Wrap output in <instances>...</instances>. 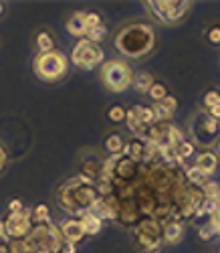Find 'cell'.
Here are the masks:
<instances>
[{
  "label": "cell",
  "instance_id": "1",
  "mask_svg": "<svg viewBox=\"0 0 220 253\" xmlns=\"http://www.w3.org/2000/svg\"><path fill=\"white\" fill-rule=\"evenodd\" d=\"M97 199H99V193H97L95 184H85L79 178V174L75 178H69L57 193L59 207L65 211V213L77 215L79 219L89 213Z\"/></svg>",
  "mask_w": 220,
  "mask_h": 253
},
{
  "label": "cell",
  "instance_id": "2",
  "mask_svg": "<svg viewBox=\"0 0 220 253\" xmlns=\"http://www.w3.org/2000/svg\"><path fill=\"white\" fill-rule=\"evenodd\" d=\"M153 43H156V35L146 23H131L123 27L115 37V49L129 59H140L147 55L153 49Z\"/></svg>",
  "mask_w": 220,
  "mask_h": 253
},
{
  "label": "cell",
  "instance_id": "3",
  "mask_svg": "<svg viewBox=\"0 0 220 253\" xmlns=\"http://www.w3.org/2000/svg\"><path fill=\"white\" fill-rule=\"evenodd\" d=\"M69 67V59L59 51L51 53H38L35 59V73L42 81H57L67 73Z\"/></svg>",
  "mask_w": 220,
  "mask_h": 253
},
{
  "label": "cell",
  "instance_id": "4",
  "mask_svg": "<svg viewBox=\"0 0 220 253\" xmlns=\"http://www.w3.org/2000/svg\"><path fill=\"white\" fill-rule=\"evenodd\" d=\"M101 79H103V85L109 91L121 93L131 85L134 75H131V69L127 63H123L119 59H111L101 67Z\"/></svg>",
  "mask_w": 220,
  "mask_h": 253
},
{
  "label": "cell",
  "instance_id": "5",
  "mask_svg": "<svg viewBox=\"0 0 220 253\" xmlns=\"http://www.w3.org/2000/svg\"><path fill=\"white\" fill-rule=\"evenodd\" d=\"M190 130H192V138H194V146H204V148H210V146L216 142L218 138V120L210 118L208 114H200V116H196V120L192 122L190 126Z\"/></svg>",
  "mask_w": 220,
  "mask_h": 253
},
{
  "label": "cell",
  "instance_id": "6",
  "mask_svg": "<svg viewBox=\"0 0 220 253\" xmlns=\"http://www.w3.org/2000/svg\"><path fill=\"white\" fill-rule=\"evenodd\" d=\"M103 51L101 47H97L95 43H89L87 39H81L79 43L73 47V53H71V63L79 69H93L95 65L103 61Z\"/></svg>",
  "mask_w": 220,
  "mask_h": 253
},
{
  "label": "cell",
  "instance_id": "7",
  "mask_svg": "<svg viewBox=\"0 0 220 253\" xmlns=\"http://www.w3.org/2000/svg\"><path fill=\"white\" fill-rule=\"evenodd\" d=\"M147 8L153 12V16L160 18L162 23H176V20H180L188 10H190V4L188 0H151V2H146Z\"/></svg>",
  "mask_w": 220,
  "mask_h": 253
},
{
  "label": "cell",
  "instance_id": "8",
  "mask_svg": "<svg viewBox=\"0 0 220 253\" xmlns=\"http://www.w3.org/2000/svg\"><path fill=\"white\" fill-rule=\"evenodd\" d=\"M162 229H164V225L160 223V221H156V219H151V217H147V219H144L140 225H136V229H134V235H136V241H138V245L144 249V251H147V249H153V247H162Z\"/></svg>",
  "mask_w": 220,
  "mask_h": 253
},
{
  "label": "cell",
  "instance_id": "9",
  "mask_svg": "<svg viewBox=\"0 0 220 253\" xmlns=\"http://www.w3.org/2000/svg\"><path fill=\"white\" fill-rule=\"evenodd\" d=\"M4 225V233L10 241H18V239H27L31 229L35 225V217L33 211H18V213H8Z\"/></svg>",
  "mask_w": 220,
  "mask_h": 253
},
{
  "label": "cell",
  "instance_id": "10",
  "mask_svg": "<svg viewBox=\"0 0 220 253\" xmlns=\"http://www.w3.org/2000/svg\"><path fill=\"white\" fill-rule=\"evenodd\" d=\"M61 235H63V241L67 243H79L83 237H85V231H83V225H81V219H65L59 227Z\"/></svg>",
  "mask_w": 220,
  "mask_h": 253
},
{
  "label": "cell",
  "instance_id": "11",
  "mask_svg": "<svg viewBox=\"0 0 220 253\" xmlns=\"http://www.w3.org/2000/svg\"><path fill=\"white\" fill-rule=\"evenodd\" d=\"M151 110H153V116H156L158 122H170L174 118L176 110H178V99H176L174 95H168L166 99L153 103Z\"/></svg>",
  "mask_w": 220,
  "mask_h": 253
},
{
  "label": "cell",
  "instance_id": "12",
  "mask_svg": "<svg viewBox=\"0 0 220 253\" xmlns=\"http://www.w3.org/2000/svg\"><path fill=\"white\" fill-rule=\"evenodd\" d=\"M121 154L127 156V158H131V160L138 162V164H144V160H146V140L131 138L129 142H125Z\"/></svg>",
  "mask_w": 220,
  "mask_h": 253
},
{
  "label": "cell",
  "instance_id": "13",
  "mask_svg": "<svg viewBox=\"0 0 220 253\" xmlns=\"http://www.w3.org/2000/svg\"><path fill=\"white\" fill-rule=\"evenodd\" d=\"M194 166H196L202 174H206V176L210 178V176L216 172V168H218V156H216L214 152L204 150V152H200V154H196Z\"/></svg>",
  "mask_w": 220,
  "mask_h": 253
},
{
  "label": "cell",
  "instance_id": "14",
  "mask_svg": "<svg viewBox=\"0 0 220 253\" xmlns=\"http://www.w3.org/2000/svg\"><path fill=\"white\" fill-rule=\"evenodd\" d=\"M184 239V225L180 221H168L162 229V241L168 245H176Z\"/></svg>",
  "mask_w": 220,
  "mask_h": 253
},
{
  "label": "cell",
  "instance_id": "15",
  "mask_svg": "<svg viewBox=\"0 0 220 253\" xmlns=\"http://www.w3.org/2000/svg\"><path fill=\"white\" fill-rule=\"evenodd\" d=\"M85 14L87 12H73V16L67 20V31L73 35V37H83L87 35V23H85Z\"/></svg>",
  "mask_w": 220,
  "mask_h": 253
},
{
  "label": "cell",
  "instance_id": "16",
  "mask_svg": "<svg viewBox=\"0 0 220 253\" xmlns=\"http://www.w3.org/2000/svg\"><path fill=\"white\" fill-rule=\"evenodd\" d=\"M125 124H127V130L136 134V138H142V140H146L147 128H146V126H144L142 122H140V118H138V114L134 112V108H131V110H127V114H125Z\"/></svg>",
  "mask_w": 220,
  "mask_h": 253
},
{
  "label": "cell",
  "instance_id": "17",
  "mask_svg": "<svg viewBox=\"0 0 220 253\" xmlns=\"http://www.w3.org/2000/svg\"><path fill=\"white\" fill-rule=\"evenodd\" d=\"M131 85H134V89H136L138 93H147L149 87L153 85V77H151L149 73H146V71L136 73L134 79H131Z\"/></svg>",
  "mask_w": 220,
  "mask_h": 253
},
{
  "label": "cell",
  "instance_id": "18",
  "mask_svg": "<svg viewBox=\"0 0 220 253\" xmlns=\"http://www.w3.org/2000/svg\"><path fill=\"white\" fill-rule=\"evenodd\" d=\"M81 225H83L85 235H97L99 231H101L103 221H101V219H97L93 213H87L85 217H81Z\"/></svg>",
  "mask_w": 220,
  "mask_h": 253
},
{
  "label": "cell",
  "instance_id": "19",
  "mask_svg": "<svg viewBox=\"0 0 220 253\" xmlns=\"http://www.w3.org/2000/svg\"><path fill=\"white\" fill-rule=\"evenodd\" d=\"M184 174H186V182L192 184V186H198V188H202V186L210 180L206 174H202L200 170H198L196 166H188L186 170H184Z\"/></svg>",
  "mask_w": 220,
  "mask_h": 253
},
{
  "label": "cell",
  "instance_id": "20",
  "mask_svg": "<svg viewBox=\"0 0 220 253\" xmlns=\"http://www.w3.org/2000/svg\"><path fill=\"white\" fill-rule=\"evenodd\" d=\"M123 146H125V142H123V138L119 134H109L105 138V150L111 154V156L113 154H121L123 152Z\"/></svg>",
  "mask_w": 220,
  "mask_h": 253
},
{
  "label": "cell",
  "instance_id": "21",
  "mask_svg": "<svg viewBox=\"0 0 220 253\" xmlns=\"http://www.w3.org/2000/svg\"><path fill=\"white\" fill-rule=\"evenodd\" d=\"M37 49H38V53H51V51H55V39L49 35V33H38L37 35Z\"/></svg>",
  "mask_w": 220,
  "mask_h": 253
},
{
  "label": "cell",
  "instance_id": "22",
  "mask_svg": "<svg viewBox=\"0 0 220 253\" xmlns=\"http://www.w3.org/2000/svg\"><path fill=\"white\" fill-rule=\"evenodd\" d=\"M134 112L138 114L140 122L146 126V128H149V126H153V124L158 122L156 116H153V110L151 108H146V105H134Z\"/></svg>",
  "mask_w": 220,
  "mask_h": 253
},
{
  "label": "cell",
  "instance_id": "23",
  "mask_svg": "<svg viewBox=\"0 0 220 253\" xmlns=\"http://www.w3.org/2000/svg\"><path fill=\"white\" fill-rule=\"evenodd\" d=\"M147 95L151 97V101H153V103H158V101L166 99V97H168L170 93H168V87L164 85V83H160V81H153V85L149 87Z\"/></svg>",
  "mask_w": 220,
  "mask_h": 253
},
{
  "label": "cell",
  "instance_id": "24",
  "mask_svg": "<svg viewBox=\"0 0 220 253\" xmlns=\"http://www.w3.org/2000/svg\"><path fill=\"white\" fill-rule=\"evenodd\" d=\"M176 154H178V158L184 162L186 158H192L194 154H196V146H194V142H190V140H184L178 148H176Z\"/></svg>",
  "mask_w": 220,
  "mask_h": 253
},
{
  "label": "cell",
  "instance_id": "25",
  "mask_svg": "<svg viewBox=\"0 0 220 253\" xmlns=\"http://www.w3.org/2000/svg\"><path fill=\"white\" fill-rule=\"evenodd\" d=\"M105 35H107V27L101 23L99 27H93V29H89L87 31V35H85V39L89 41V43H99V41H103L105 39Z\"/></svg>",
  "mask_w": 220,
  "mask_h": 253
},
{
  "label": "cell",
  "instance_id": "26",
  "mask_svg": "<svg viewBox=\"0 0 220 253\" xmlns=\"http://www.w3.org/2000/svg\"><path fill=\"white\" fill-rule=\"evenodd\" d=\"M125 114H127V110L123 108V105H111V108L107 110V118H109V122H113V124L125 122Z\"/></svg>",
  "mask_w": 220,
  "mask_h": 253
},
{
  "label": "cell",
  "instance_id": "27",
  "mask_svg": "<svg viewBox=\"0 0 220 253\" xmlns=\"http://www.w3.org/2000/svg\"><path fill=\"white\" fill-rule=\"evenodd\" d=\"M33 217H35V223H53L47 205H37V209L33 211Z\"/></svg>",
  "mask_w": 220,
  "mask_h": 253
},
{
  "label": "cell",
  "instance_id": "28",
  "mask_svg": "<svg viewBox=\"0 0 220 253\" xmlns=\"http://www.w3.org/2000/svg\"><path fill=\"white\" fill-rule=\"evenodd\" d=\"M216 235V229H214V225H212V221H208V223H204L200 229H198V237H200L202 241H210L212 237Z\"/></svg>",
  "mask_w": 220,
  "mask_h": 253
},
{
  "label": "cell",
  "instance_id": "29",
  "mask_svg": "<svg viewBox=\"0 0 220 253\" xmlns=\"http://www.w3.org/2000/svg\"><path fill=\"white\" fill-rule=\"evenodd\" d=\"M218 97H220L218 91L208 89V91L204 93V97H202V105H204L206 110H210V108H214V105H218Z\"/></svg>",
  "mask_w": 220,
  "mask_h": 253
},
{
  "label": "cell",
  "instance_id": "30",
  "mask_svg": "<svg viewBox=\"0 0 220 253\" xmlns=\"http://www.w3.org/2000/svg\"><path fill=\"white\" fill-rule=\"evenodd\" d=\"M206 39H208L210 45L220 47V25H212V27L206 31Z\"/></svg>",
  "mask_w": 220,
  "mask_h": 253
},
{
  "label": "cell",
  "instance_id": "31",
  "mask_svg": "<svg viewBox=\"0 0 220 253\" xmlns=\"http://www.w3.org/2000/svg\"><path fill=\"white\" fill-rule=\"evenodd\" d=\"M85 23H87V31H89V29L101 25V16H99L97 12H87V14H85Z\"/></svg>",
  "mask_w": 220,
  "mask_h": 253
},
{
  "label": "cell",
  "instance_id": "32",
  "mask_svg": "<svg viewBox=\"0 0 220 253\" xmlns=\"http://www.w3.org/2000/svg\"><path fill=\"white\" fill-rule=\"evenodd\" d=\"M8 209H10V213H18V211H25L23 201H20V199H12L10 205H8Z\"/></svg>",
  "mask_w": 220,
  "mask_h": 253
},
{
  "label": "cell",
  "instance_id": "33",
  "mask_svg": "<svg viewBox=\"0 0 220 253\" xmlns=\"http://www.w3.org/2000/svg\"><path fill=\"white\" fill-rule=\"evenodd\" d=\"M210 221H212V225H214V229H216V233L220 235V209L214 211V215L210 217Z\"/></svg>",
  "mask_w": 220,
  "mask_h": 253
},
{
  "label": "cell",
  "instance_id": "34",
  "mask_svg": "<svg viewBox=\"0 0 220 253\" xmlns=\"http://www.w3.org/2000/svg\"><path fill=\"white\" fill-rule=\"evenodd\" d=\"M61 253H77V245L75 243H67L65 241L63 247H61Z\"/></svg>",
  "mask_w": 220,
  "mask_h": 253
},
{
  "label": "cell",
  "instance_id": "35",
  "mask_svg": "<svg viewBox=\"0 0 220 253\" xmlns=\"http://www.w3.org/2000/svg\"><path fill=\"white\" fill-rule=\"evenodd\" d=\"M6 160H8V156H6V150L0 146V172L4 170V166H6Z\"/></svg>",
  "mask_w": 220,
  "mask_h": 253
},
{
  "label": "cell",
  "instance_id": "36",
  "mask_svg": "<svg viewBox=\"0 0 220 253\" xmlns=\"http://www.w3.org/2000/svg\"><path fill=\"white\" fill-rule=\"evenodd\" d=\"M208 116L214 118V120H220V105H214V108L208 110Z\"/></svg>",
  "mask_w": 220,
  "mask_h": 253
},
{
  "label": "cell",
  "instance_id": "37",
  "mask_svg": "<svg viewBox=\"0 0 220 253\" xmlns=\"http://www.w3.org/2000/svg\"><path fill=\"white\" fill-rule=\"evenodd\" d=\"M144 253H162V247H153V249H147Z\"/></svg>",
  "mask_w": 220,
  "mask_h": 253
},
{
  "label": "cell",
  "instance_id": "38",
  "mask_svg": "<svg viewBox=\"0 0 220 253\" xmlns=\"http://www.w3.org/2000/svg\"><path fill=\"white\" fill-rule=\"evenodd\" d=\"M2 12H4V4H2V2H0V14H2Z\"/></svg>",
  "mask_w": 220,
  "mask_h": 253
},
{
  "label": "cell",
  "instance_id": "39",
  "mask_svg": "<svg viewBox=\"0 0 220 253\" xmlns=\"http://www.w3.org/2000/svg\"><path fill=\"white\" fill-rule=\"evenodd\" d=\"M216 150H218V152H220V140H218V144H216Z\"/></svg>",
  "mask_w": 220,
  "mask_h": 253
},
{
  "label": "cell",
  "instance_id": "40",
  "mask_svg": "<svg viewBox=\"0 0 220 253\" xmlns=\"http://www.w3.org/2000/svg\"><path fill=\"white\" fill-rule=\"evenodd\" d=\"M218 105H220V97H218Z\"/></svg>",
  "mask_w": 220,
  "mask_h": 253
}]
</instances>
